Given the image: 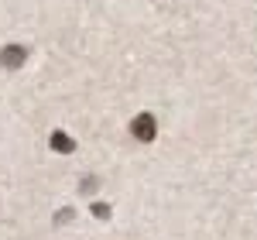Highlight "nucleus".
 Segmentation results:
<instances>
[{
  "label": "nucleus",
  "instance_id": "1",
  "mask_svg": "<svg viewBox=\"0 0 257 240\" xmlns=\"http://www.w3.org/2000/svg\"><path fill=\"white\" fill-rule=\"evenodd\" d=\"M131 131H134V138H138V141H155L158 124H155V117H151V113H141V117L131 124Z\"/></svg>",
  "mask_w": 257,
  "mask_h": 240
},
{
  "label": "nucleus",
  "instance_id": "2",
  "mask_svg": "<svg viewBox=\"0 0 257 240\" xmlns=\"http://www.w3.org/2000/svg\"><path fill=\"white\" fill-rule=\"evenodd\" d=\"M21 62H24V48H21V45H7V48L0 52V65H4V69H21Z\"/></svg>",
  "mask_w": 257,
  "mask_h": 240
},
{
  "label": "nucleus",
  "instance_id": "3",
  "mask_svg": "<svg viewBox=\"0 0 257 240\" xmlns=\"http://www.w3.org/2000/svg\"><path fill=\"white\" fill-rule=\"evenodd\" d=\"M52 148L62 151V155H69V151H76V141L69 138V134H62V131H55V134H52Z\"/></svg>",
  "mask_w": 257,
  "mask_h": 240
},
{
  "label": "nucleus",
  "instance_id": "4",
  "mask_svg": "<svg viewBox=\"0 0 257 240\" xmlns=\"http://www.w3.org/2000/svg\"><path fill=\"white\" fill-rule=\"evenodd\" d=\"M93 216L106 220V216H110V206H106V202H96V206H93Z\"/></svg>",
  "mask_w": 257,
  "mask_h": 240
}]
</instances>
